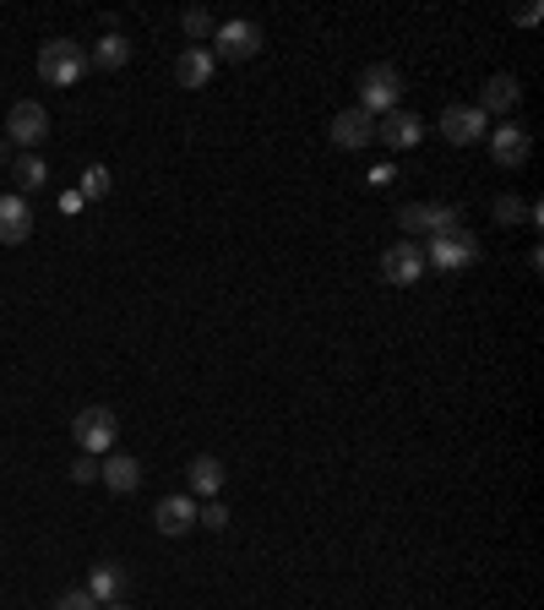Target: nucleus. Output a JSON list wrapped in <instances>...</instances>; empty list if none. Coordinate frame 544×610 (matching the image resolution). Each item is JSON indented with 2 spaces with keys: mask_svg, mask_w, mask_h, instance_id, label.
<instances>
[{
  "mask_svg": "<svg viewBox=\"0 0 544 610\" xmlns=\"http://www.w3.org/2000/svg\"><path fill=\"white\" fill-rule=\"evenodd\" d=\"M88 72H93V66H88V50L72 45V39H50V45L39 50V77L55 83V88H77Z\"/></svg>",
  "mask_w": 544,
  "mask_h": 610,
  "instance_id": "1",
  "label": "nucleus"
},
{
  "mask_svg": "<svg viewBox=\"0 0 544 610\" xmlns=\"http://www.w3.org/2000/svg\"><path fill=\"white\" fill-rule=\"evenodd\" d=\"M403 104V77H397V66H365L359 72V110L370 115V121H381V115H392Z\"/></svg>",
  "mask_w": 544,
  "mask_h": 610,
  "instance_id": "2",
  "label": "nucleus"
},
{
  "mask_svg": "<svg viewBox=\"0 0 544 610\" xmlns=\"http://www.w3.org/2000/svg\"><path fill=\"white\" fill-rule=\"evenodd\" d=\"M45 137H50V110L39 99H17L12 115H7V142L23 148V153H39Z\"/></svg>",
  "mask_w": 544,
  "mask_h": 610,
  "instance_id": "3",
  "label": "nucleus"
},
{
  "mask_svg": "<svg viewBox=\"0 0 544 610\" xmlns=\"http://www.w3.org/2000/svg\"><path fill=\"white\" fill-rule=\"evenodd\" d=\"M72 436H77V447L83 452H110L115 447V436H121V420H115V409H104V403H88V409H77V420H72Z\"/></svg>",
  "mask_w": 544,
  "mask_h": 610,
  "instance_id": "4",
  "label": "nucleus"
},
{
  "mask_svg": "<svg viewBox=\"0 0 544 610\" xmlns=\"http://www.w3.org/2000/svg\"><path fill=\"white\" fill-rule=\"evenodd\" d=\"M397 224H403V235L408 240H435V235H452V229H463L457 224V208H446V202H408L403 213H397Z\"/></svg>",
  "mask_w": 544,
  "mask_h": 610,
  "instance_id": "5",
  "label": "nucleus"
},
{
  "mask_svg": "<svg viewBox=\"0 0 544 610\" xmlns=\"http://www.w3.org/2000/svg\"><path fill=\"white\" fill-rule=\"evenodd\" d=\"M479 262V240L468 229H452V235H435L425 246V267H441V273H463Z\"/></svg>",
  "mask_w": 544,
  "mask_h": 610,
  "instance_id": "6",
  "label": "nucleus"
},
{
  "mask_svg": "<svg viewBox=\"0 0 544 610\" xmlns=\"http://www.w3.org/2000/svg\"><path fill=\"white\" fill-rule=\"evenodd\" d=\"M419 278H425V246H419V240H397V246L381 251V284L414 289Z\"/></svg>",
  "mask_w": 544,
  "mask_h": 610,
  "instance_id": "7",
  "label": "nucleus"
},
{
  "mask_svg": "<svg viewBox=\"0 0 544 610\" xmlns=\"http://www.w3.org/2000/svg\"><path fill=\"white\" fill-rule=\"evenodd\" d=\"M441 137H446L452 148H473V142L490 137V121H484L479 104H446V110H441Z\"/></svg>",
  "mask_w": 544,
  "mask_h": 610,
  "instance_id": "8",
  "label": "nucleus"
},
{
  "mask_svg": "<svg viewBox=\"0 0 544 610\" xmlns=\"http://www.w3.org/2000/svg\"><path fill=\"white\" fill-rule=\"evenodd\" d=\"M256 50H262V28L256 23L235 17V23L213 28V61H251Z\"/></svg>",
  "mask_w": 544,
  "mask_h": 610,
  "instance_id": "9",
  "label": "nucleus"
},
{
  "mask_svg": "<svg viewBox=\"0 0 544 610\" xmlns=\"http://www.w3.org/2000/svg\"><path fill=\"white\" fill-rule=\"evenodd\" d=\"M528 153H533V137H528L517 121H501V126L490 132V159H495L501 170H522Z\"/></svg>",
  "mask_w": 544,
  "mask_h": 610,
  "instance_id": "10",
  "label": "nucleus"
},
{
  "mask_svg": "<svg viewBox=\"0 0 544 610\" xmlns=\"http://www.w3.org/2000/svg\"><path fill=\"white\" fill-rule=\"evenodd\" d=\"M332 142L349 148V153H359V148L376 142V121H370L359 104H354V110H338V115H332Z\"/></svg>",
  "mask_w": 544,
  "mask_h": 610,
  "instance_id": "11",
  "label": "nucleus"
},
{
  "mask_svg": "<svg viewBox=\"0 0 544 610\" xmlns=\"http://www.w3.org/2000/svg\"><path fill=\"white\" fill-rule=\"evenodd\" d=\"M419 137H425V126H419L408 110H392V115H381V121H376V142H381V148H392V153L419 148Z\"/></svg>",
  "mask_w": 544,
  "mask_h": 610,
  "instance_id": "12",
  "label": "nucleus"
},
{
  "mask_svg": "<svg viewBox=\"0 0 544 610\" xmlns=\"http://www.w3.org/2000/svg\"><path fill=\"white\" fill-rule=\"evenodd\" d=\"M197 496H164L159 507H153V523H159V534H169V539H180V534H191L197 528Z\"/></svg>",
  "mask_w": 544,
  "mask_h": 610,
  "instance_id": "13",
  "label": "nucleus"
},
{
  "mask_svg": "<svg viewBox=\"0 0 544 610\" xmlns=\"http://www.w3.org/2000/svg\"><path fill=\"white\" fill-rule=\"evenodd\" d=\"M28 235H34L28 197H0V246H23Z\"/></svg>",
  "mask_w": 544,
  "mask_h": 610,
  "instance_id": "14",
  "label": "nucleus"
},
{
  "mask_svg": "<svg viewBox=\"0 0 544 610\" xmlns=\"http://www.w3.org/2000/svg\"><path fill=\"white\" fill-rule=\"evenodd\" d=\"M213 72H218V61H213L207 45H191V50H180V61H175V83H180V88H207Z\"/></svg>",
  "mask_w": 544,
  "mask_h": 610,
  "instance_id": "15",
  "label": "nucleus"
},
{
  "mask_svg": "<svg viewBox=\"0 0 544 610\" xmlns=\"http://www.w3.org/2000/svg\"><path fill=\"white\" fill-rule=\"evenodd\" d=\"M517 99H522L517 77H511V72H495V77L484 83V94H479V110H484V121H490V115H506V121H511Z\"/></svg>",
  "mask_w": 544,
  "mask_h": 610,
  "instance_id": "16",
  "label": "nucleus"
},
{
  "mask_svg": "<svg viewBox=\"0 0 544 610\" xmlns=\"http://www.w3.org/2000/svg\"><path fill=\"white\" fill-rule=\"evenodd\" d=\"M99 480H104L115 496H131V490H142V463H137L131 452H110V458L99 463Z\"/></svg>",
  "mask_w": 544,
  "mask_h": 610,
  "instance_id": "17",
  "label": "nucleus"
},
{
  "mask_svg": "<svg viewBox=\"0 0 544 610\" xmlns=\"http://www.w3.org/2000/svg\"><path fill=\"white\" fill-rule=\"evenodd\" d=\"M186 480H191V496H197V501H213V496L224 490V458H213V452L191 458Z\"/></svg>",
  "mask_w": 544,
  "mask_h": 610,
  "instance_id": "18",
  "label": "nucleus"
},
{
  "mask_svg": "<svg viewBox=\"0 0 544 610\" xmlns=\"http://www.w3.org/2000/svg\"><path fill=\"white\" fill-rule=\"evenodd\" d=\"M131 61V45H126V34H104L93 50H88V66H99V72H121Z\"/></svg>",
  "mask_w": 544,
  "mask_h": 610,
  "instance_id": "19",
  "label": "nucleus"
},
{
  "mask_svg": "<svg viewBox=\"0 0 544 610\" xmlns=\"http://www.w3.org/2000/svg\"><path fill=\"white\" fill-rule=\"evenodd\" d=\"M121 588H126V572H121L115 561H99V567H93V577H88V594H93L99 605H115V599H121Z\"/></svg>",
  "mask_w": 544,
  "mask_h": 610,
  "instance_id": "20",
  "label": "nucleus"
},
{
  "mask_svg": "<svg viewBox=\"0 0 544 610\" xmlns=\"http://www.w3.org/2000/svg\"><path fill=\"white\" fill-rule=\"evenodd\" d=\"M12 175H17V197H28V191H39V186L50 180V164H45L39 153H17Z\"/></svg>",
  "mask_w": 544,
  "mask_h": 610,
  "instance_id": "21",
  "label": "nucleus"
},
{
  "mask_svg": "<svg viewBox=\"0 0 544 610\" xmlns=\"http://www.w3.org/2000/svg\"><path fill=\"white\" fill-rule=\"evenodd\" d=\"M77 197H83V202H104V197H110V170H104V164H88Z\"/></svg>",
  "mask_w": 544,
  "mask_h": 610,
  "instance_id": "22",
  "label": "nucleus"
},
{
  "mask_svg": "<svg viewBox=\"0 0 544 610\" xmlns=\"http://www.w3.org/2000/svg\"><path fill=\"white\" fill-rule=\"evenodd\" d=\"M197 523H207V528H229V507L213 496V501H202V507H197Z\"/></svg>",
  "mask_w": 544,
  "mask_h": 610,
  "instance_id": "23",
  "label": "nucleus"
},
{
  "mask_svg": "<svg viewBox=\"0 0 544 610\" xmlns=\"http://www.w3.org/2000/svg\"><path fill=\"white\" fill-rule=\"evenodd\" d=\"M55 610H99V599H93L88 588H66V594L55 599Z\"/></svg>",
  "mask_w": 544,
  "mask_h": 610,
  "instance_id": "24",
  "label": "nucleus"
},
{
  "mask_svg": "<svg viewBox=\"0 0 544 610\" xmlns=\"http://www.w3.org/2000/svg\"><path fill=\"white\" fill-rule=\"evenodd\" d=\"M180 23H186V34H191V39H207V34H213V17H207L202 7H191Z\"/></svg>",
  "mask_w": 544,
  "mask_h": 610,
  "instance_id": "25",
  "label": "nucleus"
},
{
  "mask_svg": "<svg viewBox=\"0 0 544 610\" xmlns=\"http://www.w3.org/2000/svg\"><path fill=\"white\" fill-rule=\"evenodd\" d=\"M495 219H501V224H522V219H528V202H517V197H501V202H495Z\"/></svg>",
  "mask_w": 544,
  "mask_h": 610,
  "instance_id": "26",
  "label": "nucleus"
},
{
  "mask_svg": "<svg viewBox=\"0 0 544 610\" xmlns=\"http://www.w3.org/2000/svg\"><path fill=\"white\" fill-rule=\"evenodd\" d=\"M72 480H77V485H93V480H99V458H93V452H77V463H72Z\"/></svg>",
  "mask_w": 544,
  "mask_h": 610,
  "instance_id": "27",
  "label": "nucleus"
},
{
  "mask_svg": "<svg viewBox=\"0 0 544 610\" xmlns=\"http://www.w3.org/2000/svg\"><path fill=\"white\" fill-rule=\"evenodd\" d=\"M365 180H370V186H392V180H397V170H392V164H376Z\"/></svg>",
  "mask_w": 544,
  "mask_h": 610,
  "instance_id": "28",
  "label": "nucleus"
},
{
  "mask_svg": "<svg viewBox=\"0 0 544 610\" xmlns=\"http://www.w3.org/2000/svg\"><path fill=\"white\" fill-rule=\"evenodd\" d=\"M0 164H17V148H12L7 137H0Z\"/></svg>",
  "mask_w": 544,
  "mask_h": 610,
  "instance_id": "29",
  "label": "nucleus"
},
{
  "mask_svg": "<svg viewBox=\"0 0 544 610\" xmlns=\"http://www.w3.org/2000/svg\"><path fill=\"white\" fill-rule=\"evenodd\" d=\"M99 610H126V605H121V599H115V605H99Z\"/></svg>",
  "mask_w": 544,
  "mask_h": 610,
  "instance_id": "30",
  "label": "nucleus"
}]
</instances>
